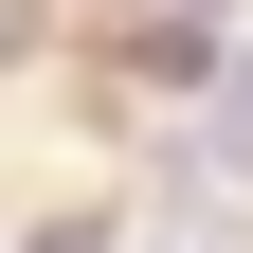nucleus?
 I'll return each mask as SVG.
<instances>
[{
    "instance_id": "4",
    "label": "nucleus",
    "mask_w": 253,
    "mask_h": 253,
    "mask_svg": "<svg viewBox=\"0 0 253 253\" xmlns=\"http://www.w3.org/2000/svg\"><path fill=\"white\" fill-rule=\"evenodd\" d=\"M199 18H217V0H199Z\"/></svg>"
},
{
    "instance_id": "1",
    "label": "nucleus",
    "mask_w": 253,
    "mask_h": 253,
    "mask_svg": "<svg viewBox=\"0 0 253 253\" xmlns=\"http://www.w3.org/2000/svg\"><path fill=\"white\" fill-rule=\"evenodd\" d=\"M217 163H253V54H217V126H199Z\"/></svg>"
},
{
    "instance_id": "2",
    "label": "nucleus",
    "mask_w": 253,
    "mask_h": 253,
    "mask_svg": "<svg viewBox=\"0 0 253 253\" xmlns=\"http://www.w3.org/2000/svg\"><path fill=\"white\" fill-rule=\"evenodd\" d=\"M18 253H90V217H54V235H18Z\"/></svg>"
},
{
    "instance_id": "3",
    "label": "nucleus",
    "mask_w": 253,
    "mask_h": 253,
    "mask_svg": "<svg viewBox=\"0 0 253 253\" xmlns=\"http://www.w3.org/2000/svg\"><path fill=\"white\" fill-rule=\"evenodd\" d=\"M145 253H235V235H145Z\"/></svg>"
}]
</instances>
